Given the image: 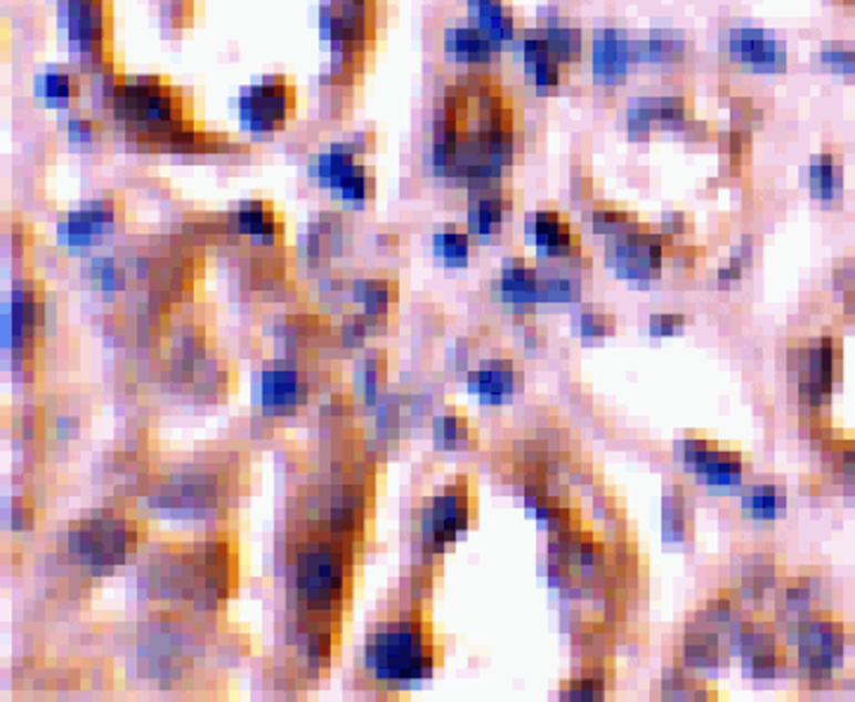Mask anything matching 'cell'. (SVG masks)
Listing matches in <instances>:
<instances>
[{
	"mask_svg": "<svg viewBox=\"0 0 855 702\" xmlns=\"http://www.w3.org/2000/svg\"><path fill=\"white\" fill-rule=\"evenodd\" d=\"M662 237L640 230V225H631L627 230L612 235L608 258L615 270L627 279H652L662 268Z\"/></svg>",
	"mask_w": 855,
	"mask_h": 702,
	"instance_id": "cell-8",
	"label": "cell"
},
{
	"mask_svg": "<svg viewBox=\"0 0 855 702\" xmlns=\"http://www.w3.org/2000/svg\"><path fill=\"white\" fill-rule=\"evenodd\" d=\"M367 662L383 681H414L433 670V643L416 622H398L371 639Z\"/></svg>",
	"mask_w": 855,
	"mask_h": 702,
	"instance_id": "cell-5",
	"label": "cell"
},
{
	"mask_svg": "<svg viewBox=\"0 0 855 702\" xmlns=\"http://www.w3.org/2000/svg\"><path fill=\"white\" fill-rule=\"evenodd\" d=\"M358 298L364 303L367 318H379L388 310L390 287L385 282H362L358 285Z\"/></svg>",
	"mask_w": 855,
	"mask_h": 702,
	"instance_id": "cell-29",
	"label": "cell"
},
{
	"mask_svg": "<svg viewBox=\"0 0 855 702\" xmlns=\"http://www.w3.org/2000/svg\"><path fill=\"white\" fill-rule=\"evenodd\" d=\"M515 372L506 362H492L471 374V391L483 400H504L515 391Z\"/></svg>",
	"mask_w": 855,
	"mask_h": 702,
	"instance_id": "cell-22",
	"label": "cell"
},
{
	"mask_svg": "<svg viewBox=\"0 0 855 702\" xmlns=\"http://www.w3.org/2000/svg\"><path fill=\"white\" fill-rule=\"evenodd\" d=\"M298 112V91L291 76L275 74L246 87L239 97V118L244 131L275 135L287 128Z\"/></svg>",
	"mask_w": 855,
	"mask_h": 702,
	"instance_id": "cell-6",
	"label": "cell"
},
{
	"mask_svg": "<svg viewBox=\"0 0 855 702\" xmlns=\"http://www.w3.org/2000/svg\"><path fill=\"white\" fill-rule=\"evenodd\" d=\"M343 589V566L329 549H312L298 564L300 599L312 608L331 606Z\"/></svg>",
	"mask_w": 855,
	"mask_h": 702,
	"instance_id": "cell-9",
	"label": "cell"
},
{
	"mask_svg": "<svg viewBox=\"0 0 855 702\" xmlns=\"http://www.w3.org/2000/svg\"><path fill=\"white\" fill-rule=\"evenodd\" d=\"M521 154V112L492 74H466L442 97L433 128V166L473 189L496 187Z\"/></svg>",
	"mask_w": 855,
	"mask_h": 702,
	"instance_id": "cell-1",
	"label": "cell"
},
{
	"mask_svg": "<svg viewBox=\"0 0 855 702\" xmlns=\"http://www.w3.org/2000/svg\"><path fill=\"white\" fill-rule=\"evenodd\" d=\"M298 395V379L289 370H272L262 379V400L267 407H287Z\"/></svg>",
	"mask_w": 855,
	"mask_h": 702,
	"instance_id": "cell-25",
	"label": "cell"
},
{
	"mask_svg": "<svg viewBox=\"0 0 855 702\" xmlns=\"http://www.w3.org/2000/svg\"><path fill=\"white\" fill-rule=\"evenodd\" d=\"M839 350L832 337L811 339L790 348V374L794 376L799 400L811 407L823 405L830 398Z\"/></svg>",
	"mask_w": 855,
	"mask_h": 702,
	"instance_id": "cell-7",
	"label": "cell"
},
{
	"mask_svg": "<svg viewBox=\"0 0 855 702\" xmlns=\"http://www.w3.org/2000/svg\"><path fill=\"white\" fill-rule=\"evenodd\" d=\"M502 296L515 310H527L542 301V279L529 262L506 260L502 272Z\"/></svg>",
	"mask_w": 855,
	"mask_h": 702,
	"instance_id": "cell-15",
	"label": "cell"
},
{
	"mask_svg": "<svg viewBox=\"0 0 855 702\" xmlns=\"http://www.w3.org/2000/svg\"><path fill=\"white\" fill-rule=\"evenodd\" d=\"M683 314H652L650 329L655 337H667V333H676L683 327Z\"/></svg>",
	"mask_w": 855,
	"mask_h": 702,
	"instance_id": "cell-36",
	"label": "cell"
},
{
	"mask_svg": "<svg viewBox=\"0 0 855 702\" xmlns=\"http://www.w3.org/2000/svg\"><path fill=\"white\" fill-rule=\"evenodd\" d=\"M158 24L166 33H181L192 29L199 20L204 6L202 0H156Z\"/></svg>",
	"mask_w": 855,
	"mask_h": 702,
	"instance_id": "cell-23",
	"label": "cell"
},
{
	"mask_svg": "<svg viewBox=\"0 0 855 702\" xmlns=\"http://www.w3.org/2000/svg\"><path fill=\"white\" fill-rule=\"evenodd\" d=\"M435 433H437V443L444 447H459L468 437L466 421L454 414L440 416L435 424Z\"/></svg>",
	"mask_w": 855,
	"mask_h": 702,
	"instance_id": "cell-30",
	"label": "cell"
},
{
	"mask_svg": "<svg viewBox=\"0 0 855 702\" xmlns=\"http://www.w3.org/2000/svg\"><path fill=\"white\" fill-rule=\"evenodd\" d=\"M58 22L83 76L114 60V0H58Z\"/></svg>",
	"mask_w": 855,
	"mask_h": 702,
	"instance_id": "cell-3",
	"label": "cell"
},
{
	"mask_svg": "<svg viewBox=\"0 0 855 702\" xmlns=\"http://www.w3.org/2000/svg\"><path fill=\"white\" fill-rule=\"evenodd\" d=\"M83 83L79 74L69 72V69L55 66L50 72L41 74L35 81V95H39L48 107H55L62 112H69L81 100Z\"/></svg>",
	"mask_w": 855,
	"mask_h": 702,
	"instance_id": "cell-16",
	"label": "cell"
},
{
	"mask_svg": "<svg viewBox=\"0 0 855 702\" xmlns=\"http://www.w3.org/2000/svg\"><path fill=\"white\" fill-rule=\"evenodd\" d=\"M508 206L511 204L506 202L502 189H496V187L480 189V195H477L475 204L471 206V214H468L471 233L477 237H492L494 233H498V227L504 225Z\"/></svg>",
	"mask_w": 855,
	"mask_h": 702,
	"instance_id": "cell-19",
	"label": "cell"
},
{
	"mask_svg": "<svg viewBox=\"0 0 855 702\" xmlns=\"http://www.w3.org/2000/svg\"><path fill=\"white\" fill-rule=\"evenodd\" d=\"M435 251L447 262H463L471 251L468 235L456 230V227H447V230L435 235Z\"/></svg>",
	"mask_w": 855,
	"mask_h": 702,
	"instance_id": "cell-28",
	"label": "cell"
},
{
	"mask_svg": "<svg viewBox=\"0 0 855 702\" xmlns=\"http://www.w3.org/2000/svg\"><path fill=\"white\" fill-rule=\"evenodd\" d=\"M119 216L121 204L116 199H95L60 223V241H64L66 247H87L93 237L110 233L119 223Z\"/></svg>",
	"mask_w": 855,
	"mask_h": 702,
	"instance_id": "cell-13",
	"label": "cell"
},
{
	"mask_svg": "<svg viewBox=\"0 0 855 702\" xmlns=\"http://www.w3.org/2000/svg\"><path fill=\"white\" fill-rule=\"evenodd\" d=\"M683 504L679 499H667V506H665V530H667V537L669 539H681V533H683Z\"/></svg>",
	"mask_w": 855,
	"mask_h": 702,
	"instance_id": "cell-33",
	"label": "cell"
},
{
	"mask_svg": "<svg viewBox=\"0 0 855 702\" xmlns=\"http://www.w3.org/2000/svg\"><path fill=\"white\" fill-rule=\"evenodd\" d=\"M468 520V499L466 489L454 485L433 502L423 518V539L431 549H442L452 541Z\"/></svg>",
	"mask_w": 855,
	"mask_h": 702,
	"instance_id": "cell-12",
	"label": "cell"
},
{
	"mask_svg": "<svg viewBox=\"0 0 855 702\" xmlns=\"http://www.w3.org/2000/svg\"><path fill=\"white\" fill-rule=\"evenodd\" d=\"M529 235L537 241V247L554 258H567L577 249V237L569 230L567 220L556 210H539L529 220Z\"/></svg>",
	"mask_w": 855,
	"mask_h": 702,
	"instance_id": "cell-14",
	"label": "cell"
},
{
	"mask_svg": "<svg viewBox=\"0 0 855 702\" xmlns=\"http://www.w3.org/2000/svg\"><path fill=\"white\" fill-rule=\"evenodd\" d=\"M235 225L241 235L262 241H275L281 233V223L275 214V208L267 202L241 204L235 214Z\"/></svg>",
	"mask_w": 855,
	"mask_h": 702,
	"instance_id": "cell-20",
	"label": "cell"
},
{
	"mask_svg": "<svg viewBox=\"0 0 855 702\" xmlns=\"http://www.w3.org/2000/svg\"><path fill=\"white\" fill-rule=\"evenodd\" d=\"M627 62H629V52L625 41L617 37H605L602 41H598V48H596L598 74H605V76L625 74Z\"/></svg>",
	"mask_w": 855,
	"mask_h": 702,
	"instance_id": "cell-27",
	"label": "cell"
},
{
	"mask_svg": "<svg viewBox=\"0 0 855 702\" xmlns=\"http://www.w3.org/2000/svg\"><path fill=\"white\" fill-rule=\"evenodd\" d=\"M66 137L76 147H93L104 140V124L87 112H76L66 121Z\"/></svg>",
	"mask_w": 855,
	"mask_h": 702,
	"instance_id": "cell-26",
	"label": "cell"
},
{
	"mask_svg": "<svg viewBox=\"0 0 855 702\" xmlns=\"http://www.w3.org/2000/svg\"><path fill=\"white\" fill-rule=\"evenodd\" d=\"M579 331H581V337H586V339L605 337V333L612 331V320L605 318V314H598V312H584L579 318Z\"/></svg>",
	"mask_w": 855,
	"mask_h": 702,
	"instance_id": "cell-32",
	"label": "cell"
},
{
	"mask_svg": "<svg viewBox=\"0 0 855 702\" xmlns=\"http://www.w3.org/2000/svg\"><path fill=\"white\" fill-rule=\"evenodd\" d=\"M853 686H855V679H853Z\"/></svg>",
	"mask_w": 855,
	"mask_h": 702,
	"instance_id": "cell-37",
	"label": "cell"
},
{
	"mask_svg": "<svg viewBox=\"0 0 855 702\" xmlns=\"http://www.w3.org/2000/svg\"><path fill=\"white\" fill-rule=\"evenodd\" d=\"M836 471H839L842 481L851 487L855 495V447H846L836 454Z\"/></svg>",
	"mask_w": 855,
	"mask_h": 702,
	"instance_id": "cell-35",
	"label": "cell"
},
{
	"mask_svg": "<svg viewBox=\"0 0 855 702\" xmlns=\"http://www.w3.org/2000/svg\"><path fill=\"white\" fill-rule=\"evenodd\" d=\"M836 171L830 162H821L811 168V187L817 197L830 199L836 195Z\"/></svg>",
	"mask_w": 855,
	"mask_h": 702,
	"instance_id": "cell-31",
	"label": "cell"
},
{
	"mask_svg": "<svg viewBox=\"0 0 855 702\" xmlns=\"http://www.w3.org/2000/svg\"><path fill=\"white\" fill-rule=\"evenodd\" d=\"M496 43L480 27H461L447 33V52L459 62L471 66H485L492 62Z\"/></svg>",
	"mask_w": 855,
	"mask_h": 702,
	"instance_id": "cell-18",
	"label": "cell"
},
{
	"mask_svg": "<svg viewBox=\"0 0 855 702\" xmlns=\"http://www.w3.org/2000/svg\"><path fill=\"white\" fill-rule=\"evenodd\" d=\"M471 10L477 17V27L483 29L496 45H502L515 37V20L506 0H471Z\"/></svg>",
	"mask_w": 855,
	"mask_h": 702,
	"instance_id": "cell-21",
	"label": "cell"
},
{
	"mask_svg": "<svg viewBox=\"0 0 855 702\" xmlns=\"http://www.w3.org/2000/svg\"><path fill=\"white\" fill-rule=\"evenodd\" d=\"M790 639L794 641L799 677L811 683H823L842 667L851 631L832 612L817 608L792 622Z\"/></svg>",
	"mask_w": 855,
	"mask_h": 702,
	"instance_id": "cell-4",
	"label": "cell"
},
{
	"mask_svg": "<svg viewBox=\"0 0 855 702\" xmlns=\"http://www.w3.org/2000/svg\"><path fill=\"white\" fill-rule=\"evenodd\" d=\"M782 508H785V493H782L780 487H775L771 483L754 485V487L746 489L744 497H742V512L746 516L759 518V520H769V518L780 516Z\"/></svg>",
	"mask_w": 855,
	"mask_h": 702,
	"instance_id": "cell-24",
	"label": "cell"
},
{
	"mask_svg": "<svg viewBox=\"0 0 855 702\" xmlns=\"http://www.w3.org/2000/svg\"><path fill=\"white\" fill-rule=\"evenodd\" d=\"M319 24L333 64L364 74L379 37V0H325Z\"/></svg>",
	"mask_w": 855,
	"mask_h": 702,
	"instance_id": "cell-2",
	"label": "cell"
},
{
	"mask_svg": "<svg viewBox=\"0 0 855 702\" xmlns=\"http://www.w3.org/2000/svg\"><path fill=\"white\" fill-rule=\"evenodd\" d=\"M360 154L362 152L354 147V143L338 145V147L329 149L327 154L319 156V162H317V168H315L317 180L329 189L341 192L352 175L358 173L360 168H364L360 164Z\"/></svg>",
	"mask_w": 855,
	"mask_h": 702,
	"instance_id": "cell-17",
	"label": "cell"
},
{
	"mask_svg": "<svg viewBox=\"0 0 855 702\" xmlns=\"http://www.w3.org/2000/svg\"><path fill=\"white\" fill-rule=\"evenodd\" d=\"M93 275L97 282L104 289H114L121 285V270L114 266L112 260H95L93 262Z\"/></svg>",
	"mask_w": 855,
	"mask_h": 702,
	"instance_id": "cell-34",
	"label": "cell"
},
{
	"mask_svg": "<svg viewBox=\"0 0 855 702\" xmlns=\"http://www.w3.org/2000/svg\"><path fill=\"white\" fill-rule=\"evenodd\" d=\"M733 648H738V653L742 655L746 674L754 679H773L777 667L785 662L775 629L769 622H742L733 639Z\"/></svg>",
	"mask_w": 855,
	"mask_h": 702,
	"instance_id": "cell-11",
	"label": "cell"
},
{
	"mask_svg": "<svg viewBox=\"0 0 855 702\" xmlns=\"http://www.w3.org/2000/svg\"><path fill=\"white\" fill-rule=\"evenodd\" d=\"M681 460L683 464L700 473L709 485H735L742 481V456L738 452L719 450V445L709 437H688L681 443Z\"/></svg>",
	"mask_w": 855,
	"mask_h": 702,
	"instance_id": "cell-10",
	"label": "cell"
}]
</instances>
